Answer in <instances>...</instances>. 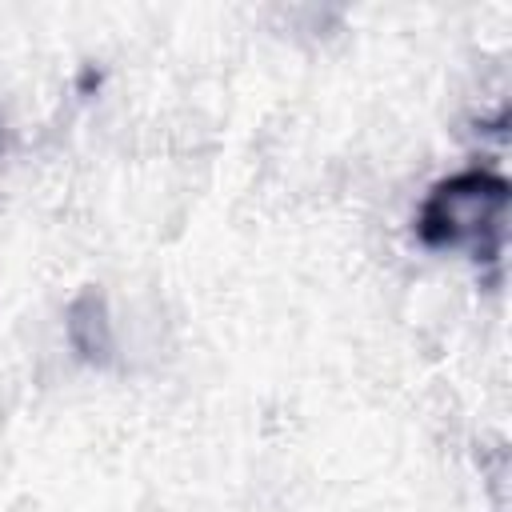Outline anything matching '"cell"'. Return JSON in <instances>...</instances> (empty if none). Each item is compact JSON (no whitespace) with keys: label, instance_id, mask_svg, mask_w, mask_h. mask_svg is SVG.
Segmentation results:
<instances>
[{"label":"cell","instance_id":"cell-2","mask_svg":"<svg viewBox=\"0 0 512 512\" xmlns=\"http://www.w3.org/2000/svg\"><path fill=\"white\" fill-rule=\"evenodd\" d=\"M64 332H68V344L72 352L84 360V364H112V352H116V336H112V316H108V300L100 288H80L64 312Z\"/></svg>","mask_w":512,"mask_h":512},{"label":"cell","instance_id":"cell-1","mask_svg":"<svg viewBox=\"0 0 512 512\" xmlns=\"http://www.w3.org/2000/svg\"><path fill=\"white\" fill-rule=\"evenodd\" d=\"M512 184L492 168H464L436 180L416 212V236L424 248H468L480 264H500Z\"/></svg>","mask_w":512,"mask_h":512}]
</instances>
